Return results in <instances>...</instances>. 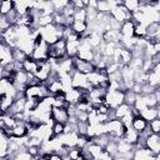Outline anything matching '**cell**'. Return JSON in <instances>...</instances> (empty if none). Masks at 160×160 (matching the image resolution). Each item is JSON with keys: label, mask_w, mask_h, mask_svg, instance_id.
<instances>
[{"label": "cell", "mask_w": 160, "mask_h": 160, "mask_svg": "<svg viewBox=\"0 0 160 160\" xmlns=\"http://www.w3.org/2000/svg\"><path fill=\"white\" fill-rule=\"evenodd\" d=\"M64 28L65 26H60V25H56V24H50V25H46V26H42L40 28V35L41 38L50 45V44H54L55 41H58L59 39L62 38L64 35Z\"/></svg>", "instance_id": "cell-1"}, {"label": "cell", "mask_w": 160, "mask_h": 160, "mask_svg": "<svg viewBox=\"0 0 160 160\" xmlns=\"http://www.w3.org/2000/svg\"><path fill=\"white\" fill-rule=\"evenodd\" d=\"M49 44L41 38V35H39L36 39H35V46H34V50L31 52V58L38 60V61H45V60H49L50 55H49Z\"/></svg>", "instance_id": "cell-2"}, {"label": "cell", "mask_w": 160, "mask_h": 160, "mask_svg": "<svg viewBox=\"0 0 160 160\" xmlns=\"http://www.w3.org/2000/svg\"><path fill=\"white\" fill-rule=\"evenodd\" d=\"M106 131L108 134L111 136V138H115V139H120L124 136L125 134V130H126V126L124 125V122L115 118V119H110L108 120L106 122Z\"/></svg>", "instance_id": "cell-3"}, {"label": "cell", "mask_w": 160, "mask_h": 160, "mask_svg": "<svg viewBox=\"0 0 160 160\" xmlns=\"http://www.w3.org/2000/svg\"><path fill=\"white\" fill-rule=\"evenodd\" d=\"M49 55L52 59H62L69 56L68 55V50H66V39L61 38L58 41H55L54 44H50L49 46Z\"/></svg>", "instance_id": "cell-4"}, {"label": "cell", "mask_w": 160, "mask_h": 160, "mask_svg": "<svg viewBox=\"0 0 160 160\" xmlns=\"http://www.w3.org/2000/svg\"><path fill=\"white\" fill-rule=\"evenodd\" d=\"M105 102L111 109H116L119 105H121L124 102V90L108 89V91L105 94Z\"/></svg>", "instance_id": "cell-5"}, {"label": "cell", "mask_w": 160, "mask_h": 160, "mask_svg": "<svg viewBox=\"0 0 160 160\" xmlns=\"http://www.w3.org/2000/svg\"><path fill=\"white\" fill-rule=\"evenodd\" d=\"M110 16L122 24L124 21L130 20V19L132 18V12L129 11L122 4H120V5H115V6L110 10Z\"/></svg>", "instance_id": "cell-6"}, {"label": "cell", "mask_w": 160, "mask_h": 160, "mask_svg": "<svg viewBox=\"0 0 160 160\" xmlns=\"http://www.w3.org/2000/svg\"><path fill=\"white\" fill-rule=\"evenodd\" d=\"M72 61H74V69L79 72H82V74H90L91 71H94L96 68H95V64L92 61H88V60H84V59H80L79 56H74L72 58Z\"/></svg>", "instance_id": "cell-7"}, {"label": "cell", "mask_w": 160, "mask_h": 160, "mask_svg": "<svg viewBox=\"0 0 160 160\" xmlns=\"http://www.w3.org/2000/svg\"><path fill=\"white\" fill-rule=\"evenodd\" d=\"M12 61H14L12 48L8 42L1 40V45H0V64H1V66H5Z\"/></svg>", "instance_id": "cell-8"}, {"label": "cell", "mask_w": 160, "mask_h": 160, "mask_svg": "<svg viewBox=\"0 0 160 160\" xmlns=\"http://www.w3.org/2000/svg\"><path fill=\"white\" fill-rule=\"evenodd\" d=\"M71 82H72V86L74 88H78V89H88L90 90L91 89V85L89 84L88 81V76L86 74H82V72H79V71H74L72 75H71Z\"/></svg>", "instance_id": "cell-9"}, {"label": "cell", "mask_w": 160, "mask_h": 160, "mask_svg": "<svg viewBox=\"0 0 160 160\" xmlns=\"http://www.w3.org/2000/svg\"><path fill=\"white\" fill-rule=\"evenodd\" d=\"M51 118H52L54 121L66 124L69 121V119H70V115H69V111H68L66 108L52 106V109H51Z\"/></svg>", "instance_id": "cell-10"}, {"label": "cell", "mask_w": 160, "mask_h": 160, "mask_svg": "<svg viewBox=\"0 0 160 160\" xmlns=\"http://www.w3.org/2000/svg\"><path fill=\"white\" fill-rule=\"evenodd\" d=\"M84 90H86V89H78V88H70V89H68L66 91H65V98H66V100H68V102L69 104H79L80 102V100H81V96H82V92H84Z\"/></svg>", "instance_id": "cell-11"}, {"label": "cell", "mask_w": 160, "mask_h": 160, "mask_svg": "<svg viewBox=\"0 0 160 160\" xmlns=\"http://www.w3.org/2000/svg\"><path fill=\"white\" fill-rule=\"evenodd\" d=\"M10 138L5 132H0V159L8 160L9 156V145H10Z\"/></svg>", "instance_id": "cell-12"}, {"label": "cell", "mask_w": 160, "mask_h": 160, "mask_svg": "<svg viewBox=\"0 0 160 160\" xmlns=\"http://www.w3.org/2000/svg\"><path fill=\"white\" fill-rule=\"evenodd\" d=\"M132 158L136 160H150V159H155V154L146 146L134 148V156Z\"/></svg>", "instance_id": "cell-13"}, {"label": "cell", "mask_w": 160, "mask_h": 160, "mask_svg": "<svg viewBox=\"0 0 160 160\" xmlns=\"http://www.w3.org/2000/svg\"><path fill=\"white\" fill-rule=\"evenodd\" d=\"M146 148H149L154 154H158L160 151V134H154L151 132L145 141Z\"/></svg>", "instance_id": "cell-14"}, {"label": "cell", "mask_w": 160, "mask_h": 160, "mask_svg": "<svg viewBox=\"0 0 160 160\" xmlns=\"http://www.w3.org/2000/svg\"><path fill=\"white\" fill-rule=\"evenodd\" d=\"M11 131H12V136H16V138H22V136L29 135V129H28L26 121L18 120L15 126L11 129Z\"/></svg>", "instance_id": "cell-15"}, {"label": "cell", "mask_w": 160, "mask_h": 160, "mask_svg": "<svg viewBox=\"0 0 160 160\" xmlns=\"http://www.w3.org/2000/svg\"><path fill=\"white\" fill-rule=\"evenodd\" d=\"M135 25H136V22H135L132 19L124 21V22L121 24V26H120V34H121V36H125V38H131V36H134Z\"/></svg>", "instance_id": "cell-16"}, {"label": "cell", "mask_w": 160, "mask_h": 160, "mask_svg": "<svg viewBox=\"0 0 160 160\" xmlns=\"http://www.w3.org/2000/svg\"><path fill=\"white\" fill-rule=\"evenodd\" d=\"M84 149L91 155L92 159H100L101 155H102V152H104V150H105V148H102L101 145L95 144V142H92V141H90Z\"/></svg>", "instance_id": "cell-17"}, {"label": "cell", "mask_w": 160, "mask_h": 160, "mask_svg": "<svg viewBox=\"0 0 160 160\" xmlns=\"http://www.w3.org/2000/svg\"><path fill=\"white\" fill-rule=\"evenodd\" d=\"M102 40H104V41H110V42L119 44L120 40H121L120 30H112V29H109V30L104 31V32H102Z\"/></svg>", "instance_id": "cell-18"}, {"label": "cell", "mask_w": 160, "mask_h": 160, "mask_svg": "<svg viewBox=\"0 0 160 160\" xmlns=\"http://www.w3.org/2000/svg\"><path fill=\"white\" fill-rule=\"evenodd\" d=\"M131 128H134L136 131L139 132H142L144 130H146L149 128V121L145 120L141 115H138V116H134L132 119V122H131Z\"/></svg>", "instance_id": "cell-19"}, {"label": "cell", "mask_w": 160, "mask_h": 160, "mask_svg": "<svg viewBox=\"0 0 160 160\" xmlns=\"http://www.w3.org/2000/svg\"><path fill=\"white\" fill-rule=\"evenodd\" d=\"M22 69H24L26 72H29V74H35V72L38 71V69H39V61L35 60V59H32L31 56H29V58L22 62Z\"/></svg>", "instance_id": "cell-20"}, {"label": "cell", "mask_w": 160, "mask_h": 160, "mask_svg": "<svg viewBox=\"0 0 160 160\" xmlns=\"http://www.w3.org/2000/svg\"><path fill=\"white\" fill-rule=\"evenodd\" d=\"M139 136H140V132L139 131H136L134 128H126V130H125V134H124V139L126 140V141H129L131 145H135L136 142H138V140H139Z\"/></svg>", "instance_id": "cell-21"}, {"label": "cell", "mask_w": 160, "mask_h": 160, "mask_svg": "<svg viewBox=\"0 0 160 160\" xmlns=\"http://www.w3.org/2000/svg\"><path fill=\"white\" fill-rule=\"evenodd\" d=\"M14 100H15V98H12L10 95H1V98H0V109H1V112H8L9 109L11 108V105L14 104Z\"/></svg>", "instance_id": "cell-22"}, {"label": "cell", "mask_w": 160, "mask_h": 160, "mask_svg": "<svg viewBox=\"0 0 160 160\" xmlns=\"http://www.w3.org/2000/svg\"><path fill=\"white\" fill-rule=\"evenodd\" d=\"M71 29L76 34H79L80 36H84L86 34V31H88V22L86 21H75L74 20V22L71 25Z\"/></svg>", "instance_id": "cell-23"}, {"label": "cell", "mask_w": 160, "mask_h": 160, "mask_svg": "<svg viewBox=\"0 0 160 160\" xmlns=\"http://www.w3.org/2000/svg\"><path fill=\"white\" fill-rule=\"evenodd\" d=\"M136 98H138V94L132 90V89H126L124 91V102L130 105V106H134L135 101H136Z\"/></svg>", "instance_id": "cell-24"}, {"label": "cell", "mask_w": 160, "mask_h": 160, "mask_svg": "<svg viewBox=\"0 0 160 160\" xmlns=\"http://www.w3.org/2000/svg\"><path fill=\"white\" fill-rule=\"evenodd\" d=\"M140 115H141L145 120L151 121V120H154L155 118H158V108H156V106L146 108L145 110H142V111L140 112Z\"/></svg>", "instance_id": "cell-25"}, {"label": "cell", "mask_w": 160, "mask_h": 160, "mask_svg": "<svg viewBox=\"0 0 160 160\" xmlns=\"http://www.w3.org/2000/svg\"><path fill=\"white\" fill-rule=\"evenodd\" d=\"M14 9H15V1L14 0H1V6H0L1 15H8Z\"/></svg>", "instance_id": "cell-26"}, {"label": "cell", "mask_w": 160, "mask_h": 160, "mask_svg": "<svg viewBox=\"0 0 160 160\" xmlns=\"http://www.w3.org/2000/svg\"><path fill=\"white\" fill-rule=\"evenodd\" d=\"M12 56H14V61H20V62H24L28 58H29V55L24 51V50H21L20 48H12Z\"/></svg>", "instance_id": "cell-27"}, {"label": "cell", "mask_w": 160, "mask_h": 160, "mask_svg": "<svg viewBox=\"0 0 160 160\" xmlns=\"http://www.w3.org/2000/svg\"><path fill=\"white\" fill-rule=\"evenodd\" d=\"M122 5L131 12L139 10V8L141 6V0H122Z\"/></svg>", "instance_id": "cell-28"}, {"label": "cell", "mask_w": 160, "mask_h": 160, "mask_svg": "<svg viewBox=\"0 0 160 160\" xmlns=\"http://www.w3.org/2000/svg\"><path fill=\"white\" fill-rule=\"evenodd\" d=\"M69 159H74V160H81V159H84L82 149H80L78 146L69 148Z\"/></svg>", "instance_id": "cell-29"}, {"label": "cell", "mask_w": 160, "mask_h": 160, "mask_svg": "<svg viewBox=\"0 0 160 160\" xmlns=\"http://www.w3.org/2000/svg\"><path fill=\"white\" fill-rule=\"evenodd\" d=\"M130 110H131V106L128 105V104H125V102H122V104L119 105L116 109H114V111H115V118L121 119V118H122L125 114H128Z\"/></svg>", "instance_id": "cell-30"}, {"label": "cell", "mask_w": 160, "mask_h": 160, "mask_svg": "<svg viewBox=\"0 0 160 160\" xmlns=\"http://www.w3.org/2000/svg\"><path fill=\"white\" fill-rule=\"evenodd\" d=\"M148 108H152V106H158V99H156V95L155 92H151V94H141Z\"/></svg>", "instance_id": "cell-31"}, {"label": "cell", "mask_w": 160, "mask_h": 160, "mask_svg": "<svg viewBox=\"0 0 160 160\" xmlns=\"http://www.w3.org/2000/svg\"><path fill=\"white\" fill-rule=\"evenodd\" d=\"M134 36L142 39L146 38V25L144 24H136L135 25V30H134Z\"/></svg>", "instance_id": "cell-32"}, {"label": "cell", "mask_w": 160, "mask_h": 160, "mask_svg": "<svg viewBox=\"0 0 160 160\" xmlns=\"http://www.w3.org/2000/svg\"><path fill=\"white\" fill-rule=\"evenodd\" d=\"M74 20H75V21H86V22H88V12H86V8L75 10Z\"/></svg>", "instance_id": "cell-33"}, {"label": "cell", "mask_w": 160, "mask_h": 160, "mask_svg": "<svg viewBox=\"0 0 160 160\" xmlns=\"http://www.w3.org/2000/svg\"><path fill=\"white\" fill-rule=\"evenodd\" d=\"M51 129H52V134L55 136H60L61 134H64V130H65V124L62 122H58V121H54L52 125H51Z\"/></svg>", "instance_id": "cell-34"}, {"label": "cell", "mask_w": 160, "mask_h": 160, "mask_svg": "<svg viewBox=\"0 0 160 160\" xmlns=\"http://www.w3.org/2000/svg\"><path fill=\"white\" fill-rule=\"evenodd\" d=\"M51 2L54 5L55 11H61L62 9H65L71 2V0H51Z\"/></svg>", "instance_id": "cell-35"}, {"label": "cell", "mask_w": 160, "mask_h": 160, "mask_svg": "<svg viewBox=\"0 0 160 160\" xmlns=\"http://www.w3.org/2000/svg\"><path fill=\"white\" fill-rule=\"evenodd\" d=\"M149 128L151 130V132L154 134H160V118H155L154 120L149 121Z\"/></svg>", "instance_id": "cell-36"}, {"label": "cell", "mask_w": 160, "mask_h": 160, "mask_svg": "<svg viewBox=\"0 0 160 160\" xmlns=\"http://www.w3.org/2000/svg\"><path fill=\"white\" fill-rule=\"evenodd\" d=\"M11 26H12V24L10 22V20L8 19V16L6 15H1V18H0V30H1V32L6 31Z\"/></svg>", "instance_id": "cell-37"}, {"label": "cell", "mask_w": 160, "mask_h": 160, "mask_svg": "<svg viewBox=\"0 0 160 160\" xmlns=\"http://www.w3.org/2000/svg\"><path fill=\"white\" fill-rule=\"evenodd\" d=\"M132 119H134V115H132V112H131V110L128 112V114H125L120 120L124 122V125L126 126V128H130L131 126V122H132Z\"/></svg>", "instance_id": "cell-38"}, {"label": "cell", "mask_w": 160, "mask_h": 160, "mask_svg": "<svg viewBox=\"0 0 160 160\" xmlns=\"http://www.w3.org/2000/svg\"><path fill=\"white\" fill-rule=\"evenodd\" d=\"M155 91H156V88L152 86L149 82H146L141 86V94H151V92H155Z\"/></svg>", "instance_id": "cell-39"}, {"label": "cell", "mask_w": 160, "mask_h": 160, "mask_svg": "<svg viewBox=\"0 0 160 160\" xmlns=\"http://www.w3.org/2000/svg\"><path fill=\"white\" fill-rule=\"evenodd\" d=\"M155 159H156V160H160V151H159L158 154H155Z\"/></svg>", "instance_id": "cell-40"}, {"label": "cell", "mask_w": 160, "mask_h": 160, "mask_svg": "<svg viewBox=\"0 0 160 160\" xmlns=\"http://www.w3.org/2000/svg\"><path fill=\"white\" fill-rule=\"evenodd\" d=\"M152 0H141V2H144V4H150Z\"/></svg>", "instance_id": "cell-41"}, {"label": "cell", "mask_w": 160, "mask_h": 160, "mask_svg": "<svg viewBox=\"0 0 160 160\" xmlns=\"http://www.w3.org/2000/svg\"><path fill=\"white\" fill-rule=\"evenodd\" d=\"M156 108H158V116L160 118V104H159V105H158Z\"/></svg>", "instance_id": "cell-42"}]
</instances>
